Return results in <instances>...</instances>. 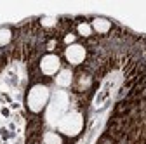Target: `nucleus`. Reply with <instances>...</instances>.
Returning <instances> with one entry per match:
<instances>
[{"label": "nucleus", "instance_id": "5", "mask_svg": "<svg viewBox=\"0 0 146 144\" xmlns=\"http://www.w3.org/2000/svg\"><path fill=\"white\" fill-rule=\"evenodd\" d=\"M73 83V71L70 68H61V71L56 75V85L59 89H68Z\"/></svg>", "mask_w": 146, "mask_h": 144}, {"label": "nucleus", "instance_id": "11", "mask_svg": "<svg viewBox=\"0 0 146 144\" xmlns=\"http://www.w3.org/2000/svg\"><path fill=\"white\" fill-rule=\"evenodd\" d=\"M40 24H42L44 28H50V26L56 24V17H52V16H45V17H42V19H40Z\"/></svg>", "mask_w": 146, "mask_h": 144}, {"label": "nucleus", "instance_id": "9", "mask_svg": "<svg viewBox=\"0 0 146 144\" xmlns=\"http://www.w3.org/2000/svg\"><path fill=\"white\" fill-rule=\"evenodd\" d=\"M77 33L80 35V37H84V38H89L90 35H92V26H90V23L82 21V23L77 24Z\"/></svg>", "mask_w": 146, "mask_h": 144}, {"label": "nucleus", "instance_id": "6", "mask_svg": "<svg viewBox=\"0 0 146 144\" xmlns=\"http://www.w3.org/2000/svg\"><path fill=\"white\" fill-rule=\"evenodd\" d=\"M90 26H92V31H96L99 35H104L111 30V21L106 19V17H94Z\"/></svg>", "mask_w": 146, "mask_h": 144}, {"label": "nucleus", "instance_id": "7", "mask_svg": "<svg viewBox=\"0 0 146 144\" xmlns=\"http://www.w3.org/2000/svg\"><path fill=\"white\" fill-rule=\"evenodd\" d=\"M42 142L44 144H63L64 139L59 132H54V130H49L42 135Z\"/></svg>", "mask_w": 146, "mask_h": 144}, {"label": "nucleus", "instance_id": "3", "mask_svg": "<svg viewBox=\"0 0 146 144\" xmlns=\"http://www.w3.org/2000/svg\"><path fill=\"white\" fill-rule=\"evenodd\" d=\"M40 71L45 77H56L61 71V59L58 54L47 52L45 56L40 59Z\"/></svg>", "mask_w": 146, "mask_h": 144}, {"label": "nucleus", "instance_id": "1", "mask_svg": "<svg viewBox=\"0 0 146 144\" xmlns=\"http://www.w3.org/2000/svg\"><path fill=\"white\" fill-rule=\"evenodd\" d=\"M50 101V89L45 83H35L30 87V90L26 94V108L33 113L38 115L45 110V106Z\"/></svg>", "mask_w": 146, "mask_h": 144}, {"label": "nucleus", "instance_id": "2", "mask_svg": "<svg viewBox=\"0 0 146 144\" xmlns=\"http://www.w3.org/2000/svg\"><path fill=\"white\" fill-rule=\"evenodd\" d=\"M56 127L64 137H77L84 130V115L80 111H68L59 118Z\"/></svg>", "mask_w": 146, "mask_h": 144}, {"label": "nucleus", "instance_id": "10", "mask_svg": "<svg viewBox=\"0 0 146 144\" xmlns=\"http://www.w3.org/2000/svg\"><path fill=\"white\" fill-rule=\"evenodd\" d=\"M90 83H92V78H90L89 75H80V80L77 82V85H78L80 90H85V89H89Z\"/></svg>", "mask_w": 146, "mask_h": 144}, {"label": "nucleus", "instance_id": "8", "mask_svg": "<svg viewBox=\"0 0 146 144\" xmlns=\"http://www.w3.org/2000/svg\"><path fill=\"white\" fill-rule=\"evenodd\" d=\"M12 42V30L7 26L0 28V47H5Z\"/></svg>", "mask_w": 146, "mask_h": 144}, {"label": "nucleus", "instance_id": "4", "mask_svg": "<svg viewBox=\"0 0 146 144\" xmlns=\"http://www.w3.org/2000/svg\"><path fill=\"white\" fill-rule=\"evenodd\" d=\"M85 57H87V49H85L82 44H78V42L71 44V45H68V47L64 49V59H66L68 64H71V66L82 64V63L85 61Z\"/></svg>", "mask_w": 146, "mask_h": 144}]
</instances>
